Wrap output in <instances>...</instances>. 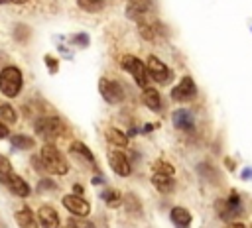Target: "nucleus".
Returning <instances> with one entry per match:
<instances>
[{
    "instance_id": "nucleus-1",
    "label": "nucleus",
    "mask_w": 252,
    "mask_h": 228,
    "mask_svg": "<svg viewBox=\"0 0 252 228\" xmlns=\"http://www.w3.org/2000/svg\"><path fill=\"white\" fill-rule=\"evenodd\" d=\"M39 161H41L43 169L47 173H51V175H65L69 171V161L65 159V155L61 153V149L55 143L41 145Z\"/></svg>"
},
{
    "instance_id": "nucleus-2",
    "label": "nucleus",
    "mask_w": 252,
    "mask_h": 228,
    "mask_svg": "<svg viewBox=\"0 0 252 228\" xmlns=\"http://www.w3.org/2000/svg\"><path fill=\"white\" fill-rule=\"evenodd\" d=\"M33 128H35V134L41 136L47 143H53L55 140L69 136L67 126H65L63 120L57 118V116H39V118L35 120Z\"/></svg>"
},
{
    "instance_id": "nucleus-3",
    "label": "nucleus",
    "mask_w": 252,
    "mask_h": 228,
    "mask_svg": "<svg viewBox=\"0 0 252 228\" xmlns=\"http://www.w3.org/2000/svg\"><path fill=\"white\" fill-rule=\"evenodd\" d=\"M24 85V75L16 65H6L0 71V92L8 98H14L20 94Z\"/></svg>"
},
{
    "instance_id": "nucleus-4",
    "label": "nucleus",
    "mask_w": 252,
    "mask_h": 228,
    "mask_svg": "<svg viewBox=\"0 0 252 228\" xmlns=\"http://www.w3.org/2000/svg\"><path fill=\"white\" fill-rule=\"evenodd\" d=\"M215 206H217V214H219L224 222H232L236 216H240V214L244 212V208H242V199H240V195H238L236 191H230L228 199L217 200Z\"/></svg>"
},
{
    "instance_id": "nucleus-5",
    "label": "nucleus",
    "mask_w": 252,
    "mask_h": 228,
    "mask_svg": "<svg viewBox=\"0 0 252 228\" xmlns=\"http://www.w3.org/2000/svg\"><path fill=\"white\" fill-rule=\"evenodd\" d=\"M120 65L124 71H128L134 79V83L140 86V88H146L148 86V71H146V63H142L138 57L134 55H124L120 59Z\"/></svg>"
},
{
    "instance_id": "nucleus-6",
    "label": "nucleus",
    "mask_w": 252,
    "mask_h": 228,
    "mask_svg": "<svg viewBox=\"0 0 252 228\" xmlns=\"http://www.w3.org/2000/svg\"><path fill=\"white\" fill-rule=\"evenodd\" d=\"M136 26H138L140 35H142L144 39H148V41H156L158 37H163V35H165V28H163V24H161L158 18H150V16H148L146 20L138 22Z\"/></svg>"
},
{
    "instance_id": "nucleus-7",
    "label": "nucleus",
    "mask_w": 252,
    "mask_h": 228,
    "mask_svg": "<svg viewBox=\"0 0 252 228\" xmlns=\"http://www.w3.org/2000/svg\"><path fill=\"white\" fill-rule=\"evenodd\" d=\"M98 92L108 104H118V102L124 100V90H122L120 83L110 81V79H100L98 81Z\"/></svg>"
},
{
    "instance_id": "nucleus-8",
    "label": "nucleus",
    "mask_w": 252,
    "mask_h": 228,
    "mask_svg": "<svg viewBox=\"0 0 252 228\" xmlns=\"http://www.w3.org/2000/svg\"><path fill=\"white\" fill-rule=\"evenodd\" d=\"M195 94H197V85H195V81H193L189 75L183 77V79L171 88V98H173L175 102H189V100L195 98Z\"/></svg>"
},
{
    "instance_id": "nucleus-9",
    "label": "nucleus",
    "mask_w": 252,
    "mask_h": 228,
    "mask_svg": "<svg viewBox=\"0 0 252 228\" xmlns=\"http://www.w3.org/2000/svg\"><path fill=\"white\" fill-rule=\"evenodd\" d=\"M106 159H108L110 169H112L118 177H128V175L132 173V163L128 161V157H126L120 149H108Z\"/></svg>"
},
{
    "instance_id": "nucleus-10",
    "label": "nucleus",
    "mask_w": 252,
    "mask_h": 228,
    "mask_svg": "<svg viewBox=\"0 0 252 228\" xmlns=\"http://www.w3.org/2000/svg\"><path fill=\"white\" fill-rule=\"evenodd\" d=\"M61 204H63L73 216H79V218H85V216H89V212H91L89 200H85L81 195H65V197L61 199Z\"/></svg>"
},
{
    "instance_id": "nucleus-11",
    "label": "nucleus",
    "mask_w": 252,
    "mask_h": 228,
    "mask_svg": "<svg viewBox=\"0 0 252 228\" xmlns=\"http://www.w3.org/2000/svg\"><path fill=\"white\" fill-rule=\"evenodd\" d=\"M146 71L150 73V77L161 85H165L169 79H171V71L167 69V65L163 61H159L156 55H150L148 61H146Z\"/></svg>"
},
{
    "instance_id": "nucleus-12",
    "label": "nucleus",
    "mask_w": 252,
    "mask_h": 228,
    "mask_svg": "<svg viewBox=\"0 0 252 228\" xmlns=\"http://www.w3.org/2000/svg\"><path fill=\"white\" fill-rule=\"evenodd\" d=\"M150 10H152V0H130L126 4V18L138 24L150 16Z\"/></svg>"
},
{
    "instance_id": "nucleus-13",
    "label": "nucleus",
    "mask_w": 252,
    "mask_h": 228,
    "mask_svg": "<svg viewBox=\"0 0 252 228\" xmlns=\"http://www.w3.org/2000/svg\"><path fill=\"white\" fill-rule=\"evenodd\" d=\"M171 122H173V126L177 128V130H181V132H193L195 130V116L189 112V110H185V108H179V110H175L173 114H171Z\"/></svg>"
},
{
    "instance_id": "nucleus-14",
    "label": "nucleus",
    "mask_w": 252,
    "mask_h": 228,
    "mask_svg": "<svg viewBox=\"0 0 252 228\" xmlns=\"http://www.w3.org/2000/svg\"><path fill=\"white\" fill-rule=\"evenodd\" d=\"M37 222L41 228H59V214L51 204H41L37 208Z\"/></svg>"
},
{
    "instance_id": "nucleus-15",
    "label": "nucleus",
    "mask_w": 252,
    "mask_h": 228,
    "mask_svg": "<svg viewBox=\"0 0 252 228\" xmlns=\"http://www.w3.org/2000/svg\"><path fill=\"white\" fill-rule=\"evenodd\" d=\"M4 187H6L12 195L22 197V199H26V197H30V195H32V189H30L28 181H24L18 173H12V175L8 177V181L4 183Z\"/></svg>"
},
{
    "instance_id": "nucleus-16",
    "label": "nucleus",
    "mask_w": 252,
    "mask_h": 228,
    "mask_svg": "<svg viewBox=\"0 0 252 228\" xmlns=\"http://www.w3.org/2000/svg\"><path fill=\"white\" fill-rule=\"evenodd\" d=\"M14 218H16V224H18L20 228H39L37 216L32 212L30 206H22L20 210H16Z\"/></svg>"
},
{
    "instance_id": "nucleus-17",
    "label": "nucleus",
    "mask_w": 252,
    "mask_h": 228,
    "mask_svg": "<svg viewBox=\"0 0 252 228\" xmlns=\"http://www.w3.org/2000/svg\"><path fill=\"white\" fill-rule=\"evenodd\" d=\"M142 102H144L150 110H154V112L161 110V94H159V90L154 88V86L142 88Z\"/></svg>"
},
{
    "instance_id": "nucleus-18",
    "label": "nucleus",
    "mask_w": 252,
    "mask_h": 228,
    "mask_svg": "<svg viewBox=\"0 0 252 228\" xmlns=\"http://www.w3.org/2000/svg\"><path fill=\"white\" fill-rule=\"evenodd\" d=\"M169 220L175 228H189L191 226V212L183 206H173L169 212Z\"/></svg>"
},
{
    "instance_id": "nucleus-19",
    "label": "nucleus",
    "mask_w": 252,
    "mask_h": 228,
    "mask_svg": "<svg viewBox=\"0 0 252 228\" xmlns=\"http://www.w3.org/2000/svg\"><path fill=\"white\" fill-rule=\"evenodd\" d=\"M152 185H154L159 193H163V195H165V193H173L175 187H177L173 175H159V173H154V175H152Z\"/></svg>"
},
{
    "instance_id": "nucleus-20",
    "label": "nucleus",
    "mask_w": 252,
    "mask_h": 228,
    "mask_svg": "<svg viewBox=\"0 0 252 228\" xmlns=\"http://www.w3.org/2000/svg\"><path fill=\"white\" fill-rule=\"evenodd\" d=\"M106 142L110 143V145H114L116 149H124V147H128V136L124 134V132H120V130H116V128H106Z\"/></svg>"
},
{
    "instance_id": "nucleus-21",
    "label": "nucleus",
    "mask_w": 252,
    "mask_h": 228,
    "mask_svg": "<svg viewBox=\"0 0 252 228\" xmlns=\"http://www.w3.org/2000/svg\"><path fill=\"white\" fill-rule=\"evenodd\" d=\"M69 149H71V153H77V155H81L93 169H96V159H94V155H93V151L83 143V142H71L69 143Z\"/></svg>"
},
{
    "instance_id": "nucleus-22",
    "label": "nucleus",
    "mask_w": 252,
    "mask_h": 228,
    "mask_svg": "<svg viewBox=\"0 0 252 228\" xmlns=\"http://www.w3.org/2000/svg\"><path fill=\"white\" fill-rule=\"evenodd\" d=\"M10 143L14 149H32L35 145V140L26 134H14V136H10Z\"/></svg>"
},
{
    "instance_id": "nucleus-23",
    "label": "nucleus",
    "mask_w": 252,
    "mask_h": 228,
    "mask_svg": "<svg viewBox=\"0 0 252 228\" xmlns=\"http://www.w3.org/2000/svg\"><path fill=\"white\" fill-rule=\"evenodd\" d=\"M124 208L130 212V214H142V204H140V199L134 195V193H126L124 195V200H122Z\"/></svg>"
},
{
    "instance_id": "nucleus-24",
    "label": "nucleus",
    "mask_w": 252,
    "mask_h": 228,
    "mask_svg": "<svg viewBox=\"0 0 252 228\" xmlns=\"http://www.w3.org/2000/svg\"><path fill=\"white\" fill-rule=\"evenodd\" d=\"M0 120L4 122V124H14L16 120H18V114H16V108L12 106V104H8V102H0Z\"/></svg>"
},
{
    "instance_id": "nucleus-25",
    "label": "nucleus",
    "mask_w": 252,
    "mask_h": 228,
    "mask_svg": "<svg viewBox=\"0 0 252 228\" xmlns=\"http://www.w3.org/2000/svg\"><path fill=\"white\" fill-rule=\"evenodd\" d=\"M100 199H102L110 208H116V206L122 202V195H120V191H114V189H106V191H102V193H100Z\"/></svg>"
},
{
    "instance_id": "nucleus-26",
    "label": "nucleus",
    "mask_w": 252,
    "mask_h": 228,
    "mask_svg": "<svg viewBox=\"0 0 252 228\" xmlns=\"http://www.w3.org/2000/svg\"><path fill=\"white\" fill-rule=\"evenodd\" d=\"M108 0H77L79 8L85 12H100L106 6Z\"/></svg>"
},
{
    "instance_id": "nucleus-27",
    "label": "nucleus",
    "mask_w": 252,
    "mask_h": 228,
    "mask_svg": "<svg viewBox=\"0 0 252 228\" xmlns=\"http://www.w3.org/2000/svg\"><path fill=\"white\" fill-rule=\"evenodd\" d=\"M152 173H159V175H173V173H175V169H173V165H171V163H167V161H163V159H156V161L152 163Z\"/></svg>"
},
{
    "instance_id": "nucleus-28",
    "label": "nucleus",
    "mask_w": 252,
    "mask_h": 228,
    "mask_svg": "<svg viewBox=\"0 0 252 228\" xmlns=\"http://www.w3.org/2000/svg\"><path fill=\"white\" fill-rule=\"evenodd\" d=\"M12 173H14V169H12V163H10V159H8L6 155H2V153H0V183L4 185Z\"/></svg>"
},
{
    "instance_id": "nucleus-29",
    "label": "nucleus",
    "mask_w": 252,
    "mask_h": 228,
    "mask_svg": "<svg viewBox=\"0 0 252 228\" xmlns=\"http://www.w3.org/2000/svg\"><path fill=\"white\" fill-rule=\"evenodd\" d=\"M67 228H96V226H94V222H91V220H87V218L75 216V218H69Z\"/></svg>"
},
{
    "instance_id": "nucleus-30",
    "label": "nucleus",
    "mask_w": 252,
    "mask_h": 228,
    "mask_svg": "<svg viewBox=\"0 0 252 228\" xmlns=\"http://www.w3.org/2000/svg\"><path fill=\"white\" fill-rule=\"evenodd\" d=\"M55 189H57V185H55V181L49 179V177H43V179H39V183H37V191H39V193H43V191H55Z\"/></svg>"
},
{
    "instance_id": "nucleus-31",
    "label": "nucleus",
    "mask_w": 252,
    "mask_h": 228,
    "mask_svg": "<svg viewBox=\"0 0 252 228\" xmlns=\"http://www.w3.org/2000/svg\"><path fill=\"white\" fill-rule=\"evenodd\" d=\"M197 171H199V173H203V175H205V179H215V177H219V175H217V171H215V167H211L209 163H201V165L197 167Z\"/></svg>"
},
{
    "instance_id": "nucleus-32",
    "label": "nucleus",
    "mask_w": 252,
    "mask_h": 228,
    "mask_svg": "<svg viewBox=\"0 0 252 228\" xmlns=\"http://www.w3.org/2000/svg\"><path fill=\"white\" fill-rule=\"evenodd\" d=\"M43 61H45V65H47V71H49L51 75H55V73H57V69H59V61H57L53 55H45V57H43Z\"/></svg>"
},
{
    "instance_id": "nucleus-33",
    "label": "nucleus",
    "mask_w": 252,
    "mask_h": 228,
    "mask_svg": "<svg viewBox=\"0 0 252 228\" xmlns=\"http://www.w3.org/2000/svg\"><path fill=\"white\" fill-rule=\"evenodd\" d=\"M71 43H75L79 47H87L89 45V35L87 33H77L75 37H71Z\"/></svg>"
},
{
    "instance_id": "nucleus-34",
    "label": "nucleus",
    "mask_w": 252,
    "mask_h": 228,
    "mask_svg": "<svg viewBox=\"0 0 252 228\" xmlns=\"http://www.w3.org/2000/svg\"><path fill=\"white\" fill-rule=\"evenodd\" d=\"M10 136V130H8V124H4L2 120H0V140H6Z\"/></svg>"
},
{
    "instance_id": "nucleus-35",
    "label": "nucleus",
    "mask_w": 252,
    "mask_h": 228,
    "mask_svg": "<svg viewBox=\"0 0 252 228\" xmlns=\"http://www.w3.org/2000/svg\"><path fill=\"white\" fill-rule=\"evenodd\" d=\"M32 165H33L35 171H45L43 165H41V161H39V155H33V157H32Z\"/></svg>"
},
{
    "instance_id": "nucleus-36",
    "label": "nucleus",
    "mask_w": 252,
    "mask_h": 228,
    "mask_svg": "<svg viewBox=\"0 0 252 228\" xmlns=\"http://www.w3.org/2000/svg\"><path fill=\"white\" fill-rule=\"evenodd\" d=\"M242 179H246V181L252 179V167H244L242 169Z\"/></svg>"
},
{
    "instance_id": "nucleus-37",
    "label": "nucleus",
    "mask_w": 252,
    "mask_h": 228,
    "mask_svg": "<svg viewBox=\"0 0 252 228\" xmlns=\"http://www.w3.org/2000/svg\"><path fill=\"white\" fill-rule=\"evenodd\" d=\"M224 228H246V224H242V222H238V220H234V222H228Z\"/></svg>"
},
{
    "instance_id": "nucleus-38",
    "label": "nucleus",
    "mask_w": 252,
    "mask_h": 228,
    "mask_svg": "<svg viewBox=\"0 0 252 228\" xmlns=\"http://www.w3.org/2000/svg\"><path fill=\"white\" fill-rule=\"evenodd\" d=\"M224 165L228 167V171H234V161L232 159H224Z\"/></svg>"
},
{
    "instance_id": "nucleus-39",
    "label": "nucleus",
    "mask_w": 252,
    "mask_h": 228,
    "mask_svg": "<svg viewBox=\"0 0 252 228\" xmlns=\"http://www.w3.org/2000/svg\"><path fill=\"white\" fill-rule=\"evenodd\" d=\"M73 189H75V195H81V193H83V187H81V185H75Z\"/></svg>"
},
{
    "instance_id": "nucleus-40",
    "label": "nucleus",
    "mask_w": 252,
    "mask_h": 228,
    "mask_svg": "<svg viewBox=\"0 0 252 228\" xmlns=\"http://www.w3.org/2000/svg\"><path fill=\"white\" fill-rule=\"evenodd\" d=\"M24 2H28V0H16V4H24Z\"/></svg>"
},
{
    "instance_id": "nucleus-41",
    "label": "nucleus",
    "mask_w": 252,
    "mask_h": 228,
    "mask_svg": "<svg viewBox=\"0 0 252 228\" xmlns=\"http://www.w3.org/2000/svg\"><path fill=\"white\" fill-rule=\"evenodd\" d=\"M8 2H10V0H0V4H8Z\"/></svg>"
}]
</instances>
